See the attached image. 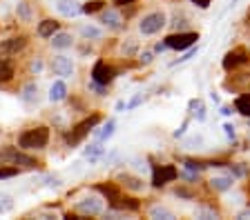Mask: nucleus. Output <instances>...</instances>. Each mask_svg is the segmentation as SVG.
<instances>
[{
	"label": "nucleus",
	"instance_id": "obj_29",
	"mask_svg": "<svg viewBox=\"0 0 250 220\" xmlns=\"http://www.w3.org/2000/svg\"><path fill=\"white\" fill-rule=\"evenodd\" d=\"M150 218H163V220H174V214L170 209H165V207H152L150 209Z\"/></svg>",
	"mask_w": 250,
	"mask_h": 220
},
{
	"label": "nucleus",
	"instance_id": "obj_20",
	"mask_svg": "<svg viewBox=\"0 0 250 220\" xmlns=\"http://www.w3.org/2000/svg\"><path fill=\"white\" fill-rule=\"evenodd\" d=\"M14 78V60L9 58H2L0 60V83H7V80Z\"/></svg>",
	"mask_w": 250,
	"mask_h": 220
},
{
	"label": "nucleus",
	"instance_id": "obj_33",
	"mask_svg": "<svg viewBox=\"0 0 250 220\" xmlns=\"http://www.w3.org/2000/svg\"><path fill=\"white\" fill-rule=\"evenodd\" d=\"M14 209V200L7 194H0V214H9Z\"/></svg>",
	"mask_w": 250,
	"mask_h": 220
},
{
	"label": "nucleus",
	"instance_id": "obj_28",
	"mask_svg": "<svg viewBox=\"0 0 250 220\" xmlns=\"http://www.w3.org/2000/svg\"><path fill=\"white\" fill-rule=\"evenodd\" d=\"M121 51H123V56H136L138 40H136V38H128V40L121 45Z\"/></svg>",
	"mask_w": 250,
	"mask_h": 220
},
{
	"label": "nucleus",
	"instance_id": "obj_27",
	"mask_svg": "<svg viewBox=\"0 0 250 220\" xmlns=\"http://www.w3.org/2000/svg\"><path fill=\"white\" fill-rule=\"evenodd\" d=\"M20 98L25 100V102H36V100H38V87H36V83L25 85V89H22Z\"/></svg>",
	"mask_w": 250,
	"mask_h": 220
},
{
	"label": "nucleus",
	"instance_id": "obj_43",
	"mask_svg": "<svg viewBox=\"0 0 250 220\" xmlns=\"http://www.w3.org/2000/svg\"><path fill=\"white\" fill-rule=\"evenodd\" d=\"M32 71L34 73H40V71H43V63H40V60H34V63H32Z\"/></svg>",
	"mask_w": 250,
	"mask_h": 220
},
{
	"label": "nucleus",
	"instance_id": "obj_15",
	"mask_svg": "<svg viewBox=\"0 0 250 220\" xmlns=\"http://www.w3.org/2000/svg\"><path fill=\"white\" fill-rule=\"evenodd\" d=\"M67 98V85L63 80H56V83L49 87V100L52 102H60V100Z\"/></svg>",
	"mask_w": 250,
	"mask_h": 220
},
{
	"label": "nucleus",
	"instance_id": "obj_36",
	"mask_svg": "<svg viewBox=\"0 0 250 220\" xmlns=\"http://www.w3.org/2000/svg\"><path fill=\"white\" fill-rule=\"evenodd\" d=\"M152 60H154V51H143L138 56V65H143V67L152 65Z\"/></svg>",
	"mask_w": 250,
	"mask_h": 220
},
{
	"label": "nucleus",
	"instance_id": "obj_10",
	"mask_svg": "<svg viewBox=\"0 0 250 220\" xmlns=\"http://www.w3.org/2000/svg\"><path fill=\"white\" fill-rule=\"evenodd\" d=\"M25 45H27V38L25 36H14V38H9V40L0 42V53H2V56H11V53L22 51V49H25Z\"/></svg>",
	"mask_w": 250,
	"mask_h": 220
},
{
	"label": "nucleus",
	"instance_id": "obj_47",
	"mask_svg": "<svg viewBox=\"0 0 250 220\" xmlns=\"http://www.w3.org/2000/svg\"><path fill=\"white\" fill-rule=\"evenodd\" d=\"M248 194H250V183H248Z\"/></svg>",
	"mask_w": 250,
	"mask_h": 220
},
{
	"label": "nucleus",
	"instance_id": "obj_40",
	"mask_svg": "<svg viewBox=\"0 0 250 220\" xmlns=\"http://www.w3.org/2000/svg\"><path fill=\"white\" fill-rule=\"evenodd\" d=\"M194 145H203V138H201V136H197V138H190V140L186 142L188 149H194Z\"/></svg>",
	"mask_w": 250,
	"mask_h": 220
},
{
	"label": "nucleus",
	"instance_id": "obj_21",
	"mask_svg": "<svg viewBox=\"0 0 250 220\" xmlns=\"http://www.w3.org/2000/svg\"><path fill=\"white\" fill-rule=\"evenodd\" d=\"M188 109H190V114L197 118L199 122L206 120V105H203V100H190V105H188Z\"/></svg>",
	"mask_w": 250,
	"mask_h": 220
},
{
	"label": "nucleus",
	"instance_id": "obj_24",
	"mask_svg": "<svg viewBox=\"0 0 250 220\" xmlns=\"http://www.w3.org/2000/svg\"><path fill=\"white\" fill-rule=\"evenodd\" d=\"M14 165H16V167H22V169H34V167H38L36 158L25 156L22 152H18V153H16V160H14Z\"/></svg>",
	"mask_w": 250,
	"mask_h": 220
},
{
	"label": "nucleus",
	"instance_id": "obj_2",
	"mask_svg": "<svg viewBox=\"0 0 250 220\" xmlns=\"http://www.w3.org/2000/svg\"><path fill=\"white\" fill-rule=\"evenodd\" d=\"M49 142V129L47 127H34V129H27L25 134H20L18 138V145L22 149H45Z\"/></svg>",
	"mask_w": 250,
	"mask_h": 220
},
{
	"label": "nucleus",
	"instance_id": "obj_44",
	"mask_svg": "<svg viewBox=\"0 0 250 220\" xmlns=\"http://www.w3.org/2000/svg\"><path fill=\"white\" fill-rule=\"evenodd\" d=\"M186 129H188V120H186V122H183V125H181V129H176V131H174V134H172V136H174V138H181V136H183V134H186Z\"/></svg>",
	"mask_w": 250,
	"mask_h": 220
},
{
	"label": "nucleus",
	"instance_id": "obj_12",
	"mask_svg": "<svg viewBox=\"0 0 250 220\" xmlns=\"http://www.w3.org/2000/svg\"><path fill=\"white\" fill-rule=\"evenodd\" d=\"M118 183L125 189H130V191H143L145 189L143 180L138 178V176H132V173H121V176H118Z\"/></svg>",
	"mask_w": 250,
	"mask_h": 220
},
{
	"label": "nucleus",
	"instance_id": "obj_16",
	"mask_svg": "<svg viewBox=\"0 0 250 220\" xmlns=\"http://www.w3.org/2000/svg\"><path fill=\"white\" fill-rule=\"evenodd\" d=\"M232 185H234V176H214V178L210 180V187H212L214 191H228Z\"/></svg>",
	"mask_w": 250,
	"mask_h": 220
},
{
	"label": "nucleus",
	"instance_id": "obj_45",
	"mask_svg": "<svg viewBox=\"0 0 250 220\" xmlns=\"http://www.w3.org/2000/svg\"><path fill=\"white\" fill-rule=\"evenodd\" d=\"M165 49H170L168 45H165V40H163V42H156V47H154V51H156V53H163Z\"/></svg>",
	"mask_w": 250,
	"mask_h": 220
},
{
	"label": "nucleus",
	"instance_id": "obj_11",
	"mask_svg": "<svg viewBox=\"0 0 250 220\" xmlns=\"http://www.w3.org/2000/svg\"><path fill=\"white\" fill-rule=\"evenodd\" d=\"M56 9H58V14L65 18H76L78 14H83V7H80L76 0H58V2H56Z\"/></svg>",
	"mask_w": 250,
	"mask_h": 220
},
{
	"label": "nucleus",
	"instance_id": "obj_23",
	"mask_svg": "<svg viewBox=\"0 0 250 220\" xmlns=\"http://www.w3.org/2000/svg\"><path fill=\"white\" fill-rule=\"evenodd\" d=\"M234 109L239 111L241 116L250 118V94H244V96H239V98L234 100Z\"/></svg>",
	"mask_w": 250,
	"mask_h": 220
},
{
	"label": "nucleus",
	"instance_id": "obj_37",
	"mask_svg": "<svg viewBox=\"0 0 250 220\" xmlns=\"http://www.w3.org/2000/svg\"><path fill=\"white\" fill-rule=\"evenodd\" d=\"M174 196H176V198H186V200H192V198H194V194H192L190 189H186V187H176V189H174Z\"/></svg>",
	"mask_w": 250,
	"mask_h": 220
},
{
	"label": "nucleus",
	"instance_id": "obj_48",
	"mask_svg": "<svg viewBox=\"0 0 250 220\" xmlns=\"http://www.w3.org/2000/svg\"><path fill=\"white\" fill-rule=\"evenodd\" d=\"M248 140H250V131H248Z\"/></svg>",
	"mask_w": 250,
	"mask_h": 220
},
{
	"label": "nucleus",
	"instance_id": "obj_13",
	"mask_svg": "<svg viewBox=\"0 0 250 220\" xmlns=\"http://www.w3.org/2000/svg\"><path fill=\"white\" fill-rule=\"evenodd\" d=\"M110 204H112L114 209H121V211H138V207H141V203L136 198H123V196H118Z\"/></svg>",
	"mask_w": 250,
	"mask_h": 220
},
{
	"label": "nucleus",
	"instance_id": "obj_6",
	"mask_svg": "<svg viewBox=\"0 0 250 220\" xmlns=\"http://www.w3.org/2000/svg\"><path fill=\"white\" fill-rule=\"evenodd\" d=\"M176 178H179V169L174 165H159V167H154V173H152V185L163 187L168 183H174Z\"/></svg>",
	"mask_w": 250,
	"mask_h": 220
},
{
	"label": "nucleus",
	"instance_id": "obj_7",
	"mask_svg": "<svg viewBox=\"0 0 250 220\" xmlns=\"http://www.w3.org/2000/svg\"><path fill=\"white\" fill-rule=\"evenodd\" d=\"M76 211L80 216H98L103 211V198L98 196H85V198L76 200Z\"/></svg>",
	"mask_w": 250,
	"mask_h": 220
},
{
	"label": "nucleus",
	"instance_id": "obj_34",
	"mask_svg": "<svg viewBox=\"0 0 250 220\" xmlns=\"http://www.w3.org/2000/svg\"><path fill=\"white\" fill-rule=\"evenodd\" d=\"M230 171H232L234 178H246L248 176V167L244 163H237V165H230Z\"/></svg>",
	"mask_w": 250,
	"mask_h": 220
},
{
	"label": "nucleus",
	"instance_id": "obj_14",
	"mask_svg": "<svg viewBox=\"0 0 250 220\" xmlns=\"http://www.w3.org/2000/svg\"><path fill=\"white\" fill-rule=\"evenodd\" d=\"M101 22L107 27V29H118L121 22H123V18H121V14H118L116 9H107V11H103Z\"/></svg>",
	"mask_w": 250,
	"mask_h": 220
},
{
	"label": "nucleus",
	"instance_id": "obj_30",
	"mask_svg": "<svg viewBox=\"0 0 250 220\" xmlns=\"http://www.w3.org/2000/svg\"><path fill=\"white\" fill-rule=\"evenodd\" d=\"M16 153H18V149H14V147H7V149H2V152H0V165H14V160H16Z\"/></svg>",
	"mask_w": 250,
	"mask_h": 220
},
{
	"label": "nucleus",
	"instance_id": "obj_3",
	"mask_svg": "<svg viewBox=\"0 0 250 220\" xmlns=\"http://www.w3.org/2000/svg\"><path fill=\"white\" fill-rule=\"evenodd\" d=\"M165 25H168L165 11H152V14H148V16L141 18V22H138V32L143 34V36H152V34H159Z\"/></svg>",
	"mask_w": 250,
	"mask_h": 220
},
{
	"label": "nucleus",
	"instance_id": "obj_19",
	"mask_svg": "<svg viewBox=\"0 0 250 220\" xmlns=\"http://www.w3.org/2000/svg\"><path fill=\"white\" fill-rule=\"evenodd\" d=\"M52 47L54 49H67V47H72V34L56 32L52 36Z\"/></svg>",
	"mask_w": 250,
	"mask_h": 220
},
{
	"label": "nucleus",
	"instance_id": "obj_39",
	"mask_svg": "<svg viewBox=\"0 0 250 220\" xmlns=\"http://www.w3.org/2000/svg\"><path fill=\"white\" fill-rule=\"evenodd\" d=\"M141 100H143V96H141V94H138V96H134V98L130 100L128 105H125V109H134V107H136V105H141Z\"/></svg>",
	"mask_w": 250,
	"mask_h": 220
},
{
	"label": "nucleus",
	"instance_id": "obj_46",
	"mask_svg": "<svg viewBox=\"0 0 250 220\" xmlns=\"http://www.w3.org/2000/svg\"><path fill=\"white\" fill-rule=\"evenodd\" d=\"M221 114H224V116H230V114H232V107H221Z\"/></svg>",
	"mask_w": 250,
	"mask_h": 220
},
{
	"label": "nucleus",
	"instance_id": "obj_42",
	"mask_svg": "<svg viewBox=\"0 0 250 220\" xmlns=\"http://www.w3.org/2000/svg\"><path fill=\"white\" fill-rule=\"evenodd\" d=\"M190 2H194L199 9H208L210 7V0H190Z\"/></svg>",
	"mask_w": 250,
	"mask_h": 220
},
{
	"label": "nucleus",
	"instance_id": "obj_18",
	"mask_svg": "<svg viewBox=\"0 0 250 220\" xmlns=\"http://www.w3.org/2000/svg\"><path fill=\"white\" fill-rule=\"evenodd\" d=\"M56 32H58V22L52 20V18H47V20H43L38 25V36L40 38H52Z\"/></svg>",
	"mask_w": 250,
	"mask_h": 220
},
{
	"label": "nucleus",
	"instance_id": "obj_35",
	"mask_svg": "<svg viewBox=\"0 0 250 220\" xmlns=\"http://www.w3.org/2000/svg\"><path fill=\"white\" fill-rule=\"evenodd\" d=\"M16 11H18V16H20L22 20H29V18H32V11H29V5H27L25 0H22V2H18Z\"/></svg>",
	"mask_w": 250,
	"mask_h": 220
},
{
	"label": "nucleus",
	"instance_id": "obj_26",
	"mask_svg": "<svg viewBox=\"0 0 250 220\" xmlns=\"http://www.w3.org/2000/svg\"><path fill=\"white\" fill-rule=\"evenodd\" d=\"M101 156H103V145H101V140L94 142V145H90V147L85 149V158L90 160V163H96V160H98Z\"/></svg>",
	"mask_w": 250,
	"mask_h": 220
},
{
	"label": "nucleus",
	"instance_id": "obj_17",
	"mask_svg": "<svg viewBox=\"0 0 250 220\" xmlns=\"http://www.w3.org/2000/svg\"><path fill=\"white\" fill-rule=\"evenodd\" d=\"M96 191H101L103 196H105L107 200H110V203H112V200H116L118 196H121V191H118V185L116 183H101V185H96Z\"/></svg>",
	"mask_w": 250,
	"mask_h": 220
},
{
	"label": "nucleus",
	"instance_id": "obj_9",
	"mask_svg": "<svg viewBox=\"0 0 250 220\" xmlns=\"http://www.w3.org/2000/svg\"><path fill=\"white\" fill-rule=\"evenodd\" d=\"M52 71L56 73V76H63V78L72 76V73H74V63H72V58L69 56H54Z\"/></svg>",
	"mask_w": 250,
	"mask_h": 220
},
{
	"label": "nucleus",
	"instance_id": "obj_32",
	"mask_svg": "<svg viewBox=\"0 0 250 220\" xmlns=\"http://www.w3.org/2000/svg\"><path fill=\"white\" fill-rule=\"evenodd\" d=\"M103 0H90L87 5H83V14H96V11H101L103 9Z\"/></svg>",
	"mask_w": 250,
	"mask_h": 220
},
{
	"label": "nucleus",
	"instance_id": "obj_8",
	"mask_svg": "<svg viewBox=\"0 0 250 220\" xmlns=\"http://www.w3.org/2000/svg\"><path fill=\"white\" fill-rule=\"evenodd\" d=\"M250 63V53L246 51L244 47H237V49H232V51H228L224 56V69L226 71H230V69H237V67H241V65H248Z\"/></svg>",
	"mask_w": 250,
	"mask_h": 220
},
{
	"label": "nucleus",
	"instance_id": "obj_31",
	"mask_svg": "<svg viewBox=\"0 0 250 220\" xmlns=\"http://www.w3.org/2000/svg\"><path fill=\"white\" fill-rule=\"evenodd\" d=\"M18 173H20V167H16V165H11V167H2V165H0V180L14 178Z\"/></svg>",
	"mask_w": 250,
	"mask_h": 220
},
{
	"label": "nucleus",
	"instance_id": "obj_25",
	"mask_svg": "<svg viewBox=\"0 0 250 220\" xmlns=\"http://www.w3.org/2000/svg\"><path fill=\"white\" fill-rule=\"evenodd\" d=\"M80 36L85 38V40H98V38L103 36V29L92 27V25H83V27H80Z\"/></svg>",
	"mask_w": 250,
	"mask_h": 220
},
{
	"label": "nucleus",
	"instance_id": "obj_22",
	"mask_svg": "<svg viewBox=\"0 0 250 220\" xmlns=\"http://www.w3.org/2000/svg\"><path fill=\"white\" fill-rule=\"evenodd\" d=\"M114 129H116V122H114V120H107V122H105V127H103L101 131H96V129H94L92 134H94V136L98 138L101 142H105L107 138H112V136H114Z\"/></svg>",
	"mask_w": 250,
	"mask_h": 220
},
{
	"label": "nucleus",
	"instance_id": "obj_41",
	"mask_svg": "<svg viewBox=\"0 0 250 220\" xmlns=\"http://www.w3.org/2000/svg\"><path fill=\"white\" fill-rule=\"evenodd\" d=\"M112 2H114L116 7H130V5H134L136 0H112Z\"/></svg>",
	"mask_w": 250,
	"mask_h": 220
},
{
	"label": "nucleus",
	"instance_id": "obj_38",
	"mask_svg": "<svg viewBox=\"0 0 250 220\" xmlns=\"http://www.w3.org/2000/svg\"><path fill=\"white\" fill-rule=\"evenodd\" d=\"M224 131H226V136H228L230 140H234V136H237V131H234V125L226 122V125H224Z\"/></svg>",
	"mask_w": 250,
	"mask_h": 220
},
{
	"label": "nucleus",
	"instance_id": "obj_5",
	"mask_svg": "<svg viewBox=\"0 0 250 220\" xmlns=\"http://www.w3.org/2000/svg\"><path fill=\"white\" fill-rule=\"evenodd\" d=\"M114 78H116V69L112 65L103 63V60H98L94 65V69H92V83H98L103 87H107L110 83H114Z\"/></svg>",
	"mask_w": 250,
	"mask_h": 220
},
{
	"label": "nucleus",
	"instance_id": "obj_4",
	"mask_svg": "<svg viewBox=\"0 0 250 220\" xmlns=\"http://www.w3.org/2000/svg\"><path fill=\"white\" fill-rule=\"evenodd\" d=\"M199 40V34L194 32H179V34H170L165 38V45L176 51H186V49L194 47V42Z\"/></svg>",
	"mask_w": 250,
	"mask_h": 220
},
{
	"label": "nucleus",
	"instance_id": "obj_1",
	"mask_svg": "<svg viewBox=\"0 0 250 220\" xmlns=\"http://www.w3.org/2000/svg\"><path fill=\"white\" fill-rule=\"evenodd\" d=\"M101 120H103L101 114H92V116H87V118H83V120H80L78 125H76L74 129L67 134V145L69 147H76L78 142H83L92 134V131L96 129V125H98Z\"/></svg>",
	"mask_w": 250,
	"mask_h": 220
}]
</instances>
